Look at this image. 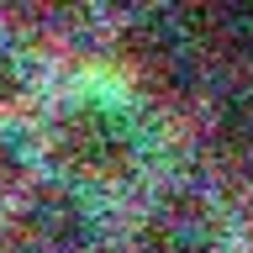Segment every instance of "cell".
I'll return each instance as SVG.
<instances>
[{
  "label": "cell",
  "instance_id": "cell-1",
  "mask_svg": "<svg viewBox=\"0 0 253 253\" xmlns=\"http://www.w3.org/2000/svg\"><path fill=\"white\" fill-rule=\"evenodd\" d=\"M53 164L79 185H116L137 169V126L111 100H69L47 132Z\"/></svg>",
  "mask_w": 253,
  "mask_h": 253
},
{
  "label": "cell",
  "instance_id": "cell-2",
  "mask_svg": "<svg viewBox=\"0 0 253 253\" xmlns=\"http://www.w3.org/2000/svg\"><path fill=\"white\" fill-rule=\"evenodd\" d=\"M11 253H79L90 243V211L69 185H37L11 211Z\"/></svg>",
  "mask_w": 253,
  "mask_h": 253
},
{
  "label": "cell",
  "instance_id": "cell-3",
  "mask_svg": "<svg viewBox=\"0 0 253 253\" xmlns=\"http://www.w3.org/2000/svg\"><path fill=\"white\" fill-rule=\"evenodd\" d=\"M122 53L132 63V74L164 100H174L195 84V42L169 21H137L122 37Z\"/></svg>",
  "mask_w": 253,
  "mask_h": 253
},
{
  "label": "cell",
  "instance_id": "cell-4",
  "mask_svg": "<svg viewBox=\"0 0 253 253\" xmlns=\"http://www.w3.org/2000/svg\"><path fill=\"white\" fill-rule=\"evenodd\" d=\"M216 248L221 232L201 195H169L164 206H153V216L132 237V253H216Z\"/></svg>",
  "mask_w": 253,
  "mask_h": 253
},
{
  "label": "cell",
  "instance_id": "cell-5",
  "mask_svg": "<svg viewBox=\"0 0 253 253\" xmlns=\"http://www.w3.org/2000/svg\"><path fill=\"white\" fill-rule=\"evenodd\" d=\"M211 153L221 158V169H237L253 179V95L227 100L211 122Z\"/></svg>",
  "mask_w": 253,
  "mask_h": 253
},
{
  "label": "cell",
  "instance_id": "cell-6",
  "mask_svg": "<svg viewBox=\"0 0 253 253\" xmlns=\"http://www.w3.org/2000/svg\"><path fill=\"white\" fill-rule=\"evenodd\" d=\"M201 47L221 58H253V5H206Z\"/></svg>",
  "mask_w": 253,
  "mask_h": 253
},
{
  "label": "cell",
  "instance_id": "cell-7",
  "mask_svg": "<svg viewBox=\"0 0 253 253\" xmlns=\"http://www.w3.org/2000/svg\"><path fill=\"white\" fill-rule=\"evenodd\" d=\"M21 84H27V74H21V58H16V47L0 37V111H5V106H16Z\"/></svg>",
  "mask_w": 253,
  "mask_h": 253
}]
</instances>
